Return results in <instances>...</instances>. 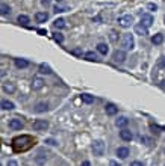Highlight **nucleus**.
Here are the masks:
<instances>
[{"instance_id":"1","label":"nucleus","mask_w":165,"mask_h":166,"mask_svg":"<svg viewBox=\"0 0 165 166\" xmlns=\"http://www.w3.org/2000/svg\"><path fill=\"white\" fill-rule=\"evenodd\" d=\"M32 143H34V139L30 136H18L12 141V146L17 153H21V151L29 150L32 146Z\"/></svg>"},{"instance_id":"2","label":"nucleus","mask_w":165,"mask_h":166,"mask_svg":"<svg viewBox=\"0 0 165 166\" xmlns=\"http://www.w3.org/2000/svg\"><path fill=\"white\" fill-rule=\"evenodd\" d=\"M121 46H123L124 50H133L135 48V38H133V35L126 33L121 39Z\"/></svg>"},{"instance_id":"3","label":"nucleus","mask_w":165,"mask_h":166,"mask_svg":"<svg viewBox=\"0 0 165 166\" xmlns=\"http://www.w3.org/2000/svg\"><path fill=\"white\" fill-rule=\"evenodd\" d=\"M91 150H93V153L94 155H103L105 154V142L103 141H94L93 145H91Z\"/></svg>"},{"instance_id":"4","label":"nucleus","mask_w":165,"mask_h":166,"mask_svg":"<svg viewBox=\"0 0 165 166\" xmlns=\"http://www.w3.org/2000/svg\"><path fill=\"white\" fill-rule=\"evenodd\" d=\"M118 26H121V27H124V29H127V27H130L132 24H133V15H121V17H118L117 20Z\"/></svg>"},{"instance_id":"5","label":"nucleus","mask_w":165,"mask_h":166,"mask_svg":"<svg viewBox=\"0 0 165 166\" xmlns=\"http://www.w3.org/2000/svg\"><path fill=\"white\" fill-rule=\"evenodd\" d=\"M32 127H34V130H36V131H46L48 129V122L46 119H36V121H34Z\"/></svg>"},{"instance_id":"6","label":"nucleus","mask_w":165,"mask_h":166,"mask_svg":"<svg viewBox=\"0 0 165 166\" xmlns=\"http://www.w3.org/2000/svg\"><path fill=\"white\" fill-rule=\"evenodd\" d=\"M112 60H114L115 63H123V62L126 60V51H124V50H117V51H114Z\"/></svg>"},{"instance_id":"7","label":"nucleus","mask_w":165,"mask_h":166,"mask_svg":"<svg viewBox=\"0 0 165 166\" xmlns=\"http://www.w3.org/2000/svg\"><path fill=\"white\" fill-rule=\"evenodd\" d=\"M8 125H9L11 130H21V129H23V122H21V119H18V118L9 119Z\"/></svg>"},{"instance_id":"8","label":"nucleus","mask_w":165,"mask_h":166,"mask_svg":"<svg viewBox=\"0 0 165 166\" xmlns=\"http://www.w3.org/2000/svg\"><path fill=\"white\" fill-rule=\"evenodd\" d=\"M141 23L144 24L145 27H150V26L154 23L153 15H150V14H142L141 15Z\"/></svg>"},{"instance_id":"9","label":"nucleus","mask_w":165,"mask_h":166,"mask_svg":"<svg viewBox=\"0 0 165 166\" xmlns=\"http://www.w3.org/2000/svg\"><path fill=\"white\" fill-rule=\"evenodd\" d=\"M120 138H121L123 141H126V142H130V141L133 139V134H132V131L127 130V129H121V131H120Z\"/></svg>"},{"instance_id":"10","label":"nucleus","mask_w":165,"mask_h":166,"mask_svg":"<svg viewBox=\"0 0 165 166\" xmlns=\"http://www.w3.org/2000/svg\"><path fill=\"white\" fill-rule=\"evenodd\" d=\"M135 32L138 35L145 36V35H149V27H145L142 23H138V24H135Z\"/></svg>"},{"instance_id":"11","label":"nucleus","mask_w":165,"mask_h":166,"mask_svg":"<svg viewBox=\"0 0 165 166\" xmlns=\"http://www.w3.org/2000/svg\"><path fill=\"white\" fill-rule=\"evenodd\" d=\"M105 112H106V115H109V116H114V115H117L118 107L115 106V104H112V103H108L106 106H105Z\"/></svg>"},{"instance_id":"12","label":"nucleus","mask_w":165,"mask_h":166,"mask_svg":"<svg viewBox=\"0 0 165 166\" xmlns=\"http://www.w3.org/2000/svg\"><path fill=\"white\" fill-rule=\"evenodd\" d=\"M14 63H15V67H17L18 70H24V68H27V67H29V60H27V59H21V58L15 59V60H14Z\"/></svg>"},{"instance_id":"13","label":"nucleus","mask_w":165,"mask_h":166,"mask_svg":"<svg viewBox=\"0 0 165 166\" xmlns=\"http://www.w3.org/2000/svg\"><path fill=\"white\" fill-rule=\"evenodd\" d=\"M127 124H129V119L126 118V116H118L115 119V125H117L118 129H126Z\"/></svg>"},{"instance_id":"14","label":"nucleus","mask_w":165,"mask_h":166,"mask_svg":"<svg viewBox=\"0 0 165 166\" xmlns=\"http://www.w3.org/2000/svg\"><path fill=\"white\" fill-rule=\"evenodd\" d=\"M35 20H36V23H46L48 20V14L47 12H36Z\"/></svg>"},{"instance_id":"15","label":"nucleus","mask_w":165,"mask_h":166,"mask_svg":"<svg viewBox=\"0 0 165 166\" xmlns=\"http://www.w3.org/2000/svg\"><path fill=\"white\" fill-rule=\"evenodd\" d=\"M43 86H44V80H43L41 77H34V79H32V88H34L35 91L36 89H41Z\"/></svg>"},{"instance_id":"16","label":"nucleus","mask_w":165,"mask_h":166,"mask_svg":"<svg viewBox=\"0 0 165 166\" xmlns=\"http://www.w3.org/2000/svg\"><path fill=\"white\" fill-rule=\"evenodd\" d=\"M117 155L120 159H127V155H129V148H126V146L117 148Z\"/></svg>"},{"instance_id":"17","label":"nucleus","mask_w":165,"mask_h":166,"mask_svg":"<svg viewBox=\"0 0 165 166\" xmlns=\"http://www.w3.org/2000/svg\"><path fill=\"white\" fill-rule=\"evenodd\" d=\"M3 91H5L6 94H14V92H15V85L11 82L3 83Z\"/></svg>"},{"instance_id":"18","label":"nucleus","mask_w":165,"mask_h":166,"mask_svg":"<svg viewBox=\"0 0 165 166\" xmlns=\"http://www.w3.org/2000/svg\"><path fill=\"white\" fill-rule=\"evenodd\" d=\"M34 110H35L36 113H44V112H47L48 110V104L47 103H38Z\"/></svg>"},{"instance_id":"19","label":"nucleus","mask_w":165,"mask_h":166,"mask_svg":"<svg viewBox=\"0 0 165 166\" xmlns=\"http://www.w3.org/2000/svg\"><path fill=\"white\" fill-rule=\"evenodd\" d=\"M108 51H109V47H108L105 42H100V44H97V53H100V55L106 56Z\"/></svg>"},{"instance_id":"20","label":"nucleus","mask_w":165,"mask_h":166,"mask_svg":"<svg viewBox=\"0 0 165 166\" xmlns=\"http://www.w3.org/2000/svg\"><path fill=\"white\" fill-rule=\"evenodd\" d=\"M83 56H85V59H86V60H91V62H97V60H99V58H97V53H95V51H86Z\"/></svg>"},{"instance_id":"21","label":"nucleus","mask_w":165,"mask_h":166,"mask_svg":"<svg viewBox=\"0 0 165 166\" xmlns=\"http://www.w3.org/2000/svg\"><path fill=\"white\" fill-rule=\"evenodd\" d=\"M152 42H153L154 46H161V44L164 42V35H161V33H156L154 36H152Z\"/></svg>"},{"instance_id":"22","label":"nucleus","mask_w":165,"mask_h":166,"mask_svg":"<svg viewBox=\"0 0 165 166\" xmlns=\"http://www.w3.org/2000/svg\"><path fill=\"white\" fill-rule=\"evenodd\" d=\"M80 100H82L85 104H91V103H94V97L89 94H82L80 95Z\"/></svg>"},{"instance_id":"23","label":"nucleus","mask_w":165,"mask_h":166,"mask_svg":"<svg viewBox=\"0 0 165 166\" xmlns=\"http://www.w3.org/2000/svg\"><path fill=\"white\" fill-rule=\"evenodd\" d=\"M67 24H65V20L64 18H56L55 21H53V27L55 29H64Z\"/></svg>"},{"instance_id":"24","label":"nucleus","mask_w":165,"mask_h":166,"mask_svg":"<svg viewBox=\"0 0 165 166\" xmlns=\"http://www.w3.org/2000/svg\"><path fill=\"white\" fill-rule=\"evenodd\" d=\"M14 107H15V104L12 101H9V100H3L2 101V109L3 110H12Z\"/></svg>"},{"instance_id":"25","label":"nucleus","mask_w":165,"mask_h":166,"mask_svg":"<svg viewBox=\"0 0 165 166\" xmlns=\"http://www.w3.org/2000/svg\"><path fill=\"white\" fill-rule=\"evenodd\" d=\"M38 70H39V72H41V74H52V68L48 67L47 63H41Z\"/></svg>"},{"instance_id":"26","label":"nucleus","mask_w":165,"mask_h":166,"mask_svg":"<svg viewBox=\"0 0 165 166\" xmlns=\"http://www.w3.org/2000/svg\"><path fill=\"white\" fill-rule=\"evenodd\" d=\"M17 21H18L20 24H23V26H26L27 23H30L29 17H27V15H21V14H20L18 17H17Z\"/></svg>"},{"instance_id":"27","label":"nucleus","mask_w":165,"mask_h":166,"mask_svg":"<svg viewBox=\"0 0 165 166\" xmlns=\"http://www.w3.org/2000/svg\"><path fill=\"white\" fill-rule=\"evenodd\" d=\"M0 12H2V15H8V14H11V6H9V5H6V3H2V6H0Z\"/></svg>"},{"instance_id":"28","label":"nucleus","mask_w":165,"mask_h":166,"mask_svg":"<svg viewBox=\"0 0 165 166\" xmlns=\"http://www.w3.org/2000/svg\"><path fill=\"white\" fill-rule=\"evenodd\" d=\"M46 160H47V155H44L43 153H39V154L35 157V162L38 165H44L46 163Z\"/></svg>"},{"instance_id":"29","label":"nucleus","mask_w":165,"mask_h":166,"mask_svg":"<svg viewBox=\"0 0 165 166\" xmlns=\"http://www.w3.org/2000/svg\"><path fill=\"white\" fill-rule=\"evenodd\" d=\"M67 9H68V8H67L65 5H56V6L53 8V12H55V14H61V12H65Z\"/></svg>"},{"instance_id":"30","label":"nucleus","mask_w":165,"mask_h":166,"mask_svg":"<svg viewBox=\"0 0 165 166\" xmlns=\"http://www.w3.org/2000/svg\"><path fill=\"white\" fill-rule=\"evenodd\" d=\"M53 39H55L58 44H62V42H64V35L59 33V32H55V33H53Z\"/></svg>"},{"instance_id":"31","label":"nucleus","mask_w":165,"mask_h":166,"mask_svg":"<svg viewBox=\"0 0 165 166\" xmlns=\"http://www.w3.org/2000/svg\"><path fill=\"white\" fill-rule=\"evenodd\" d=\"M118 33L117 32H115V30H112V32H111V36H109V38H111V41H112V42H117V39H118Z\"/></svg>"},{"instance_id":"32","label":"nucleus","mask_w":165,"mask_h":166,"mask_svg":"<svg viewBox=\"0 0 165 166\" xmlns=\"http://www.w3.org/2000/svg\"><path fill=\"white\" fill-rule=\"evenodd\" d=\"M71 53H73L74 56H82V50H80V48H73Z\"/></svg>"},{"instance_id":"33","label":"nucleus","mask_w":165,"mask_h":166,"mask_svg":"<svg viewBox=\"0 0 165 166\" xmlns=\"http://www.w3.org/2000/svg\"><path fill=\"white\" fill-rule=\"evenodd\" d=\"M158 67H161V68H165V56L158 60Z\"/></svg>"},{"instance_id":"34","label":"nucleus","mask_w":165,"mask_h":166,"mask_svg":"<svg viewBox=\"0 0 165 166\" xmlns=\"http://www.w3.org/2000/svg\"><path fill=\"white\" fill-rule=\"evenodd\" d=\"M147 9H149V11H156L158 6H156L154 3H149V5H147Z\"/></svg>"},{"instance_id":"35","label":"nucleus","mask_w":165,"mask_h":166,"mask_svg":"<svg viewBox=\"0 0 165 166\" xmlns=\"http://www.w3.org/2000/svg\"><path fill=\"white\" fill-rule=\"evenodd\" d=\"M46 143H48V145H52V146H55V145H58V142H56L55 139H52V138H50V139H46Z\"/></svg>"},{"instance_id":"36","label":"nucleus","mask_w":165,"mask_h":166,"mask_svg":"<svg viewBox=\"0 0 165 166\" xmlns=\"http://www.w3.org/2000/svg\"><path fill=\"white\" fill-rule=\"evenodd\" d=\"M41 5H43V6H46V8H47L48 5H50V0H41Z\"/></svg>"},{"instance_id":"37","label":"nucleus","mask_w":165,"mask_h":166,"mask_svg":"<svg viewBox=\"0 0 165 166\" xmlns=\"http://www.w3.org/2000/svg\"><path fill=\"white\" fill-rule=\"evenodd\" d=\"M8 166H18V163H17L15 160H9V162H8Z\"/></svg>"},{"instance_id":"38","label":"nucleus","mask_w":165,"mask_h":166,"mask_svg":"<svg viewBox=\"0 0 165 166\" xmlns=\"http://www.w3.org/2000/svg\"><path fill=\"white\" fill-rule=\"evenodd\" d=\"M130 166H144L141 163V162H132V163H130Z\"/></svg>"},{"instance_id":"39","label":"nucleus","mask_w":165,"mask_h":166,"mask_svg":"<svg viewBox=\"0 0 165 166\" xmlns=\"http://www.w3.org/2000/svg\"><path fill=\"white\" fill-rule=\"evenodd\" d=\"M38 33H39V35H47V32H46L44 29H38Z\"/></svg>"},{"instance_id":"40","label":"nucleus","mask_w":165,"mask_h":166,"mask_svg":"<svg viewBox=\"0 0 165 166\" xmlns=\"http://www.w3.org/2000/svg\"><path fill=\"white\" fill-rule=\"evenodd\" d=\"M109 166H120V165H118L115 160H111V162H109Z\"/></svg>"},{"instance_id":"41","label":"nucleus","mask_w":165,"mask_h":166,"mask_svg":"<svg viewBox=\"0 0 165 166\" xmlns=\"http://www.w3.org/2000/svg\"><path fill=\"white\" fill-rule=\"evenodd\" d=\"M80 166H91V163H89L88 160H85V162H82V165Z\"/></svg>"},{"instance_id":"42","label":"nucleus","mask_w":165,"mask_h":166,"mask_svg":"<svg viewBox=\"0 0 165 166\" xmlns=\"http://www.w3.org/2000/svg\"><path fill=\"white\" fill-rule=\"evenodd\" d=\"M161 88H162V89H165V80H162V82H161Z\"/></svg>"},{"instance_id":"43","label":"nucleus","mask_w":165,"mask_h":166,"mask_svg":"<svg viewBox=\"0 0 165 166\" xmlns=\"http://www.w3.org/2000/svg\"><path fill=\"white\" fill-rule=\"evenodd\" d=\"M162 130H164V131H165V125H164V127H162Z\"/></svg>"},{"instance_id":"44","label":"nucleus","mask_w":165,"mask_h":166,"mask_svg":"<svg viewBox=\"0 0 165 166\" xmlns=\"http://www.w3.org/2000/svg\"><path fill=\"white\" fill-rule=\"evenodd\" d=\"M164 20H165V18H164Z\"/></svg>"}]
</instances>
